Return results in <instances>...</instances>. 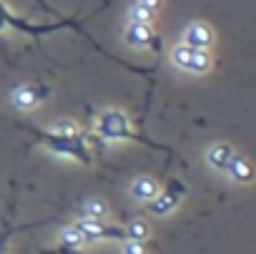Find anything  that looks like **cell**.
<instances>
[{
  "mask_svg": "<svg viewBox=\"0 0 256 254\" xmlns=\"http://www.w3.org/2000/svg\"><path fill=\"white\" fill-rule=\"evenodd\" d=\"M38 139H40V144H43L46 149H50V151L58 154V156H70V159L80 161L83 166L93 164L90 144H88V139L78 131V126H76L73 121H60L56 129L38 134Z\"/></svg>",
  "mask_w": 256,
  "mask_h": 254,
  "instance_id": "6da1fadb",
  "label": "cell"
},
{
  "mask_svg": "<svg viewBox=\"0 0 256 254\" xmlns=\"http://www.w3.org/2000/svg\"><path fill=\"white\" fill-rule=\"evenodd\" d=\"M96 134L103 141H123V139H141L134 129L128 116L118 108H106L96 118Z\"/></svg>",
  "mask_w": 256,
  "mask_h": 254,
  "instance_id": "7a4b0ae2",
  "label": "cell"
},
{
  "mask_svg": "<svg viewBox=\"0 0 256 254\" xmlns=\"http://www.w3.org/2000/svg\"><path fill=\"white\" fill-rule=\"evenodd\" d=\"M3 28H16V31H23V33H30V36L40 38V36L56 33V31H60V28H78V23L70 21V18H63V21H58V23H30V21H26V18L10 13L8 6L0 0V31H3ZM78 31H80V28H78Z\"/></svg>",
  "mask_w": 256,
  "mask_h": 254,
  "instance_id": "3957f363",
  "label": "cell"
},
{
  "mask_svg": "<svg viewBox=\"0 0 256 254\" xmlns=\"http://www.w3.org/2000/svg\"><path fill=\"white\" fill-rule=\"evenodd\" d=\"M73 226L80 231V236L86 239V244H90V241H106V239L126 241V231H123V226L108 224L106 219H88V216H80Z\"/></svg>",
  "mask_w": 256,
  "mask_h": 254,
  "instance_id": "277c9868",
  "label": "cell"
},
{
  "mask_svg": "<svg viewBox=\"0 0 256 254\" xmlns=\"http://www.w3.org/2000/svg\"><path fill=\"white\" fill-rule=\"evenodd\" d=\"M171 63L186 73H206L211 71V56L208 51H201V48H191L186 43L176 46L171 51Z\"/></svg>",
  "mask_w": 256,
  "mask_h": 254,
  "instance_id": "5b68a950",
  "label": "cell"
},
{
  "mask_svg": "<svg viewBox=\"0 0 256 254\" xmlns=\"http://www.w3.org/2000/svg\"><path fill=\"white\" fill-rule=\"evenodd\" d=\"M184 194H186V186H184L181 181H171L166 189H161V191L156 194V199L148 201L151 214H156V216H166V214H171L174 209H178Z\"/></svg>",
  "mask_w": 256,
  "mask_h": 254,
  "instance_id": "8992f818",
  "label": "cell"
},
{
  "mask_svg": "<svg viewBox=\"0 0 256 254\" xmlns=\"http://www.w3.org/2000/svg\"><path fill=\"white\" fill-rule=\"evenodd\" d=\"M123 38L131 48H138V51L141 48H154V51L161 48V38L156 36L154 26H148V23H128Z\"/></svg>",
  "mask_w": 256,
  "mask_h": 254,
  "instance_id": "52a82bcc",
  "label": "cell"
},
{
  "mask_svg": "<svg viewBox=\"0 0 256 254\" xmlns=\"http://www.w3.org/2000/svg\"><path fill=\"white\" fill-rule=\"evenodd\" d=\"M46 96H48V88L36 86V83H23V86H18V88L13 91V106H16L18 111H30V108H36Z\"/></svg>",
  "mask_w": 256,
  "mask_h": 254,
  "instance_id": "ba28073f",
  "label": "cell"
},
{
  "mask_svg": "<svg viewBox=\"0 0 256 254\" xmlns=\"http://www.w3.org/2000/svg\"><path fill=\"white\" fill-rule=\"evenodd\" d=\"M214 31H211V26L208 23H204V21H196V23H191L186 31H184V43L186 46H191V48H201V51H208L211 46H214Z\"/></svg>",
  "mask_w": 256,
  "mask_h": 254,
  "instance_id": "9c48e42d",
  "label": "cell"
},
{
  "mask_svg": "<svg viewBox=\"0 0 256 254\" xmlns=\"http://www.w3.org/2000/svg\"><path fill=\"white\" fill-rule=\"evenodd\" d=\"M234 156H236V151H234L231 144H226V141H216V144H211L208 151H206V164H208L214 171H226Z\"/></svg>",
  "mask_w": 256,
  "mask_h": 254,
  "instance_id": "30bf717a",
  "label": "cell"
},
{
  "mask_svg": "<svg viewBox=\"0 0 256 254\" xmlns=\"http://www.w3.org/2000/svg\"><path fill=\"white\" fill-rule=\"evenodd\" d=\"M226 174H228L236 184H251V181H254V166H251V161L244 159V156H238V154L231 159Z\"/></svg>",
  "mask_w": 256,
  "mask_h": 254,
  "instance_id": "8fae6325",
  "label": "cell"
},
{
  "mask_svg": "<svg viewBox=\"0 0 256 254\" xmlns=\"http://www.w3.org/2000/svg\"><path fill=\"white\" fill-rule=\"evenodd\" d=\"M161 191V186H158V181L156 179H151V176H141V179H136L134 184H131V196L134 199H138V201H151V199H156V194Z\"/></svg>",
  "mask_w": 256,
  "mask_h": 254,
  "instance_id": "7c38bea8",
  "label": "cell"
},
{
  "mask_svg": "<svg viewBox=\"0 0 256 254\" xmlns=\"http://www.w3.org/2000/svg\"><path fill=\"white\" fill-rule=\"evenodd\" d=\"M123 231H126V239H134V241H146L151 236V226L146 219H131L123 224Z\"/></svg>",
  "mask_w": 256,
  "mask_h": 254,
  "instance_id": "4fadbf2b",
  "label": "cell"
},
{
  "mask_svg": "<svg viewBox=\"0 0 256 254\" xmlns=\"http://www.w3.org/2000/svg\"><path fill=\"white\" fill-rule=\"evenodd\" d=\"M83 216H88V219H106V216H108L106 201H103V199H88V201L83 204Z\"/></svg>",
  "mask_w": 256,
  "mask_h": 254,
  "instance_id": "5bb4252c",
  "label": "cell"
},
{
  "mask_svg": "<svg viewBox=\"0 0 256 254\" xmlns=\"http://www.w3.org/2000/svg\"><path fill=\"white\" fill-rule=\"evenodd\" d=\"M60 244L68 246V249H78V246L86 244V239L80 236V231H78L76 226H66V229L60 231Z\"/></svg>",
  "mask_w": 256,
  "mask_h": 254,
  "instance_id": "9a60e30c",
  "label": "cell"
},
{
  "mask_svg": "<svg viewBox=\"0 0 256 254\" xmlns=\"http://www.w3.org/2000/svg\"><path fill=\"white\" fill-rule=\"evenodd\" d=\"M154 18H156V13H151V11H146L144 6H138V3H134L131 6V23H154Z\"/></svg>",
  "mask_w": 256,
  "mask_h": 254,
  "instance_id": "2e32d148",
  "label": "cell"
},
{
  "mask_svg": "<svg viewBox=\"0 0 256 254\" xmlns=\"http://www.w3.org/2000/svg\"><path fill=\"white\" fill-rule=\"evenodd\" d=\"M123 254H146V244L144 241H134V239H126L123 241Z\"/></svg>",
  "mask_w": 256,
  "mask_h": 254,
  "instance_id": "e0dca14e",
  "label": "cell"
},
{
  "mask_svg": "<svg viewBox=\"0 0 256 254\" xmlns=\"http://www.w3.org/2000/svg\"><path fill=\"white\" fill-rule=\"evenodd\" d=\"M138 6H144L146 11H151V13H158L161 11V0H136Z\"/></svg>",
  "mask_w": 256,
  "mask_h": 254,
  "instance_id": "ac0fdd59",
  "label": "cell"
},
{
  "mask_svg": "<svg viewBox=\"0 0 256 254\" xmlns=\"http://www.w3.org/2000/svg\"><path fill=\"white\" fill-rule=\"evenodd\" d=\"M8 239H10V231H8V234H3V236H0V254L6 251V246H8Z\"/></svg>",
  "mask_w": 256,
  "mask_h": 254,
  "instance_id": "d6986e66",
  "label": "cell"
},
{
  "mask_svg": "<svg viewBox=\"0 0 256 254\" xmlns=\"http://www.w3.org/2000/svg\"><path fill=\"white\" fill-rule=\"evenodd\" d=\"M38 3H40V6H43V8H46V11H53V8H50V6H48V3H46V0H38Z\"/></svg>",
  "mask_w": 256,
  "mask_h": 254,
  "instance_id": "ffe728a7",
  "label": "cell"
}]
</instances>
